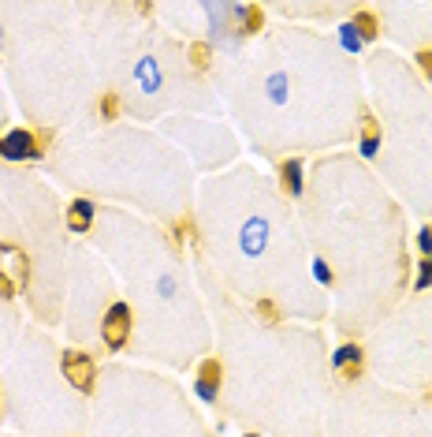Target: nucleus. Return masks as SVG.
Wrapping results in <instances>:
<instances>
[{
    "instance_id": "412c9836",
    "label": "nucleus",
    "mask_w": 432,
    "mask_h": 437,
    "mask_svg": "<svg viewBox=\"0 0 432 437\" xmlns=\"http://www.w3.org/2000/svg\"><path fill=\"white\" fill-rule=\"evenodd\" d=\"M428 400H432V393H428Z\"/></svg>"
},
{
    "instance_id": "f257e3e1",
    "label": "nucleus",
    "mask_w": 432,
    "mask_h": 437,
    "mask_svg": "<svg viewBox=\"0 0 432 437\" xmlns=\"http://www.w3.org/2000/svg\"><path fill=\"white\" fill-rule=\"evenodd\" d=\"M0 157L4 161H34V157H41V139L23 131V127H15V131L0 135Z\"/></svg>"
},
{
    "instance_id": "ddd939ff",
    "label": "nucleus",
    "mask_w": 432,
    "mask_h": 437,
    "mask_svg": "<svg viewBox=\"0 0 432 437\" xmlns=\"http://www.w3.org/2000/svg\"><path fill=\"white\" fill-rule=\"evenodd\" d=\"M413 288H418V291L432 288V258H421V266H418V277H413Z\"/></svg>"
},
{
    "instance_id": "1a4fd4ad",
    "label": "nucleus",
    "mask_w": 432,
    "mask_h": 437,
    "mask_svg": "<svg viewBox=\"0 0 432 437\" xmlns=\"http://www.w3.org/2000/svg\"><path fill=\"white\" fill-rule=\"evenodd\" d=\"M351 23L358 26V34H361V41H365V45H369V41L376 38V30H380V26H376V15H373V11H358Z\"/></svg>"
},
{
    "instance_id": "9b49d317",
    "label": "nucleus",
    "mask_w": 432,
    "mask_h": 437,
    "mask_svg": "<svg viewBox=\"0 0 432 437\" xmlns=\"http://www.w3.org/2000/svg\"><path fill=\"white\" fill-rule=\"evenodd\" d=\"M376 150H380L376 124H373V120H365V127H361V154H365V157H376Z\"/></svg>"
},
{
    "instance_id": "39448f33",
    "label": "nucleus",
    "mask_w": 432,
    "mask_h": 437,
    "mask_svg": "<svg viewBox=\"0 0 432 437\" xmlns=\"http://www.w3.org/2000/svg\"><path fill=\"white\" fill-rule=\"evenodd\" d=\"M0 273H8L15 284L26 281V254L19 247H8V243H0Z\"/></svg>"
},
{
    "instance_id": "aec40b11",
    "label": "nucleus",
    "mask_w": 432,
    "mask_h": 437,
    "mask_svg": "<svg viewBox=\"0 0 432 437\" xmlns=\"http://www.w3.org/2000/svg\"><path fill=\"white\" fill-rule=\"evenodd\" d=\"M0 45H4V30H0Z\"/></svg>"
},
{
    "instance_id": "6e6552de",
    "label": "nucleus",
    "mask_w": 432,
    "mask_h": 437,
    "mask_svg": "<svg viewBox=\"0 0 432 437\" xmlns=\"http://www.w3.org/2000/svg\"><path fill=\"white\" fill-rule=\"evenodd\" d=\"M336 38H339V45H343L351 56H358L361 49H365V41H361V34H358L354 23H339V26H336Z\"/></svg>"
},
{
    "instance_id": "6ab92c4d",
    "label": "nucleus",
    "mask_w": 432,
    "mask_h": 437,
    "mask_svg": "<svg viewBox=\"0 0 432 437\" xmlns=\"http://www.w3.org/2000/svg\"><path fill=\"white\" fill-rule=\"evenodd\" d=\"M257 311H261V314H264V318H276V306H272V303H269V299H264V303H261V306H257Z\"/></svg>"
},
{
    "instance_id": "20e7f679",
    "label": "nucleus",
    "mask_w": 432,
    "mask_h": 437,
    "mask_svg": "<svg viewBox=\"0 0 432 437\" xmlns=\"http://www.w3.org/2000/svg\"><path fill=\"white\" fill-rule=\"evenodd\" d=\"M331 366H336V374H343V378H358L361 366H365V351L358 344H343L331 355Z\"/></svg>"
},
{
    "instance_id": "dca6fc26",
    "label": "nucleus",
    "mask_w": 432,
    "mask_h": 437,
    "mask_svg": "<svg viewBox=\"0 0 432 437\" xmlns=\"http://www.w3.org/2000/svg\"><path fill=\"white\" fill-rule=\"evenodd\" d=\"M15 291H19V284H15V281L8 277V273H0V296H4V299H11Z\"/></svg>"
},
{
    "instance_id": "a211bd4d",
    "label": "nucleus",
    "mask_w": 432,
    "mask_h": 437,
    "mask_svg": "<svg viewBox=\"0 0 432 437\" xmlns=\"http://www.w3.org/2000/svg\"><path fill=\"white\" fill-rule=\"evenodd\" d=\"M418 64H421V71L432 79V53H421V56H418Z\"/></svg>"
},
{
    "instance_id": "f3484780",
    "label": "nucleus",
    "mask_w": 432,
    "mask_h": 437,
    "mask_svg": "<svg viewBox=\"0 0 432 437\" xmlns=\"http://www.w3.org/2000/svg\"><path fill=\"white\" fill-rule=\"evenodd\" d=\"M418 251H421L425 258H432V228H425V232L418 236Z\"/></svg>"
},
{
    "instance_id": "9d476101",
    "label": "nucleus",
    "mask_w": 432,
    "mask_h": 437,
    "mask_svg": "<svg viewBox=\"0 0 432 437\" xmlns=\"http://www.w3.org/2000/svg\"><path fill=\"white\" fill-rule=\"evenodd\" d=\"M197 385L216 388V393H220V363H216V359H205L202 370H197Z\"/></svg>"
},
{
    "instance_id": "0eeeda50",
    "label": "nucleus",
    "mask_w": 432,
    "mask_h": 437,
    "mask_svg": "<svg viewBox=\"0 0 432 437\" xmlns=\"http://www.w3.org/2000/svg\"><path fill=\"white\" fill-rule=\"evenodd\" d=\"M279 180H284V191L291 194V199H302V191H306V169H302V161H284Z\"/></svg>"
},
{
    "instance_id": "2eb2a0df",
    "label": "nucleus",
    "mask_w": 432,
    "mask_h": 437,
    "mask_svg": "<svg viewBox=\"0 0 432 437\" xmlns=\"http://www.w3.org/2000/svg\"><path fill=\"white\" fill-rule=\"evenodd\" d=\"M101 112L112 120L115 112H120V97H115V94H105V97H101Z\"/></svg>"
},
{
    "instance_id": "f03ea898",
    "label": "nucleus",
    "mask_w": 432,
    "mask_h": 437,
    "mask_svg": "<svg viewBox=\"0 0 432 437\" xmlns=\"http://www.w3.org/2000/svg\"><path fill=\"white\" fill-rule=\"evenodd\" d=\"M60 370H63V378H68V385H75L78 393H90V388H93V359H90V355L63 351Z\"/></svg>"
},
{
    "instance_id": "7ed1b4c3",
    "label": "nucleus",
    "mask_w": 432,
    "mask_h": 437,
    "mask_svg": "<svg viewBox=\"0 0 432 437\" xmlns=\"http://www.w3.org/2000/svg\"><path fill=\"white\" fill-rule=\"evenodd\" d=\"M101 336L108 348H123L127 336H130V306L127 303H112L108 314H105V326H101Z\"/></svg>"
},
{
    "instance_id": "423d86ee",
    "label": "nucleus",
    "mask_w": 432,
    "mask_h": 437,
    "mask_svg": "<svg viewBox=\"0 0 432 437\" xmlns=\"http://www.w3.org/2000/svg\"><path fill=\"white\" fill-rule=\"evenodd\" d=\"M93 214H97V206L90 202V199H75L71 206H68V228L71 232H90V224H93Z\"/></svg>"
},
{
    "instance_id": "4468645a",
    "label": "nucleus",
    "mask_w": 432,
    "mask_h": 437,
    "mask_svg": "<svg viewBox=\"0 0 432 437\" xmlns=\"http://www.w3.org/2000/svg\"><path fill=\"white\" fill-rule=\"evenodd\" d=\"M269 97H272L276 105H284V101H287V79H284V75L269 79Z\"/></svg>"
},
{
    "instance_id": "f8f14e48",
    "label": "nucleus",
    "mask_w": 432,
    "mask_h": 437,
    "mask_svg": "<svg viewBox=\"0 0 432 437\" xmlns=\"http://www.w3.org/2000/svg\"><path fill=\"white\" fill-rule=\"evenodd\" d=\"M313 277H317V284H324V288L336 284V277H331V266L324 262V258H313Z\"/></svg>"
}]
</instances>
